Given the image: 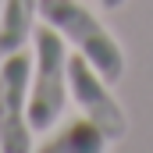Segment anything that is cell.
Returning a JSON list of instances; mask_svg holds the SVG:
<instances>
[{"label":"cell","instance_id":"obj_5","mask_svg":"<svg viewBox=\"0 0 153 153\" xmlns=\"http://www.w3.org/2000/svg\"><path fill=\"white\" fill-rule=\"evenodd\" d=\"M39 18V0H4L0 7V57L25 50Z\"/></svg>","mask_w":153,"mask_h":153},{"label":"cell","instance_id":"obj_2","mask_svg":"<svg viewBox=\"0 0 153 153\" xmlns=\"http://www.w3.org/2000/svg\"><path fill=\"white\" fill-rule=\"evenodd\" d=\"M32 82H29V125L32 132H50L68 107V39L53 25L32 29Z\"/></svg>","mask_w":153,"mask_h":153},{"label":"cell","instance_id":"obj_4","mask_svg":"<svg viewBox=\"0 0 153 153\" xmlns=\"http://www.w3.org/2000/svg\"><path fill=\"white\" fill-rule=\"evenodd\" d=\"M68 93L82 107V114L89 117L111 143H117V139L128 135V114L121 111V103L114 100L111 82L100 75L78 50L68 57Z\"/></svg>","mask_w":153,"mask_h":153},{"label":"cell","instance_id":"obj_1","mask_svg":"<svg viewBox=\"0 0 153 153\" xmlns=\"http://www.w3.org/2000/svg\"><path fill=\"white\" fill-rule=\"evenodd\" d=\"M39 18L53 25L111 85L125 75V50L114 32L78 0H39Z\"/></svg>","mask_w":153,"mask_h":153},{"label":"cell","instance_id":"obj_3","mask_svg":"<svg viewBox=\"0 0 153 153\" xmlns=\"http://www.w3.org/2000/svg\"><path fill=\"white\" fill-rule=\"evenodd\" d=\"M29 82H32V57L25 50L0 57V153L32 150Z\"/></svg>","mask_w":153,"mask_h":153},{"label":"cell","instance_id":"obj_7","mask_svg":"<svg viewBox=\"0 0 153 153\" xmlns=\"http://www.w3.org/2000/svg\"><path fill=\"white\" fill-rule=\"evenodd\" d=\"M125 0H100V7H107V11H114V7H121Z\"/></svg>","mask_w":153,"mask_h":153},{"label":"cell","instance_id":"obj_6","mask_svg":"<svg viewBox=\"0 0 153 153\" xmlns=\"http://www.w3.org/2000/svg\"><path fill=\"white\" fill-rule=\"evenodd\" d=\"M107 146H111V139L82 114L75 121H68L61 132H53L43 143V153H53V150L57 153H100V150H107Z\"/></svg>","mask_w":153,"mask_h":153}]
</instances>
